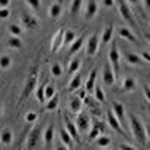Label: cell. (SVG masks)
<instances>
[{
    "instance_id": "obj_29",
    "label": "cell",
    "mask_w": 150,
    "mask_h": 150,
    "mask_svg": "<svg viewBox=\"0 0 150 150\" xmlns=\"http://www.w3.org/2000/svg\"><path fill=\"white\" fill-rule=\"evenodd\" d=\"M75 39H77V35L72 30H65V35H63V45H71Z\"/></svg>"
},
{
    "instance_id": "obj_44",
    "label": "cell",
    "mask_w": 150,
    "mask_h": 150,
    "mask_svg": "<svg viewBox=\"0 0 150 150\" xmlns=\"http://www.w3.org/2000/svg\"><path fill=\"white\" fill-rule=\"evenodd\" d=\"M102 5L105 8H111L112 5H114V0H102Z\"/></svg>"
},
{
    "instance_id": "obj_19",
    "label": "cell",
    "mask_w": 150,
    "mask_h": 150,
    "mask_svg": "<svg viewBox=\"0 0 150 150\" xmlns=\"http://www.w3.org/2000/svg\"><path fill=\"white\" fill-rule=\"evenodd\" d=\"M96 75H98V71L96 69H92L90 74H89V78L86 81V90L92 93L95 90V83H96Z\"/></svg>"
},
{
    "instance_id": "obj_18",
    "label": "cell",
    "mask_w": 150,
    "mask_h": 150,
    "mask_svg": "<svg viewBox=\"0 0 150 150\" xmlns=\"http://www.w3.org/2000/svg\"><path fill=\"white\" fill-rule=\"evenodd\" d=\"M112 33H114V26L112 24H110V26L105 27L104 33H102V38H101V45H107L111 42L112 39Z\"/></svg>"
},
{
    "instance_id": "obj_42",
    "label": "cell",
    "mask_w": 150,
    "mask_h": 150,
    "mask_svg": "<svg viewBox=\"0 0 150 150\" xmlns=\"http://www.w3.org/2000/svg\"><path fill=\"white\" fill-rule=\"evenodd\" d=\"M9 15H11V12H9L8 8H0V18H2V20H6Z\"/></svg>"
},
{
    "instance_id": "obj_22",
    "label": "cell",
    "mask_w": 150,
    "mask_h": 150,
    "mask_svg": "<svg viewBox=\"0 0 150 150\" xmlns=\"http://www.w3.org/2000/svg\"><path fill=\"white\" fill-rule=\"evenodd\" d=\"M125 59L129 65H141L143 63V59L140 54H135V53H126L125 54Z\"/></svg>"
},
{
    "instance_id": "obj_1",
    "label": "cell",
    "mask_w": 150,
    "mask_h": 150,
    "mask_svg": "<svg viewBox=\"0 0 150 150\" xmlns=\"http://www.w3.org/2000/svg\"><path fill=\"white\" fill-rule=\"evenodd\" d=\"M129 128L132 132V137L138 141L141 146H146L147 141V132H146V126L143 125L141 119L138 116H131L129 117Z\"/></svg>"
},
{
    "instance_id": "obj_23",
    "label": "cell",
    "mask_w": 150,
    "mask_h": 150,
    "mask_svg": "<svg viewBox=\"0 0 150 150\" xmlns=\"http://www.w3.org/2000/svg\"><path fill=\"white\" fill-rule=\"evenodd\" d=\"M135 87H137V81L132 77H126L125 81H123V84H122L123 92H132V90H135Z\"/></svg>"
},
{
    "instance_id": "obj_20",
    "label": "cell",
    "mask_w": 150,
    "mask_h": 150,
    "mask_svg": "<svg viewBox=\"0 0 150 150\" xmlns=\"http://www.w3.org/2000/svg\"><path fill=\"white\" fill-rule=\"evenodd\" d=\"M62 11H63V8H62L60 3H53L51 6L48 8V15H50V18L57 20L62 15Z\"/></svg>"
},
{
    "instance_id": "obj_46",
    "label": "cell",
    "mask_w": 150,
    "mask_h": 150,
    "mask_svg": "<svg viewBox=\"0 0 150 150\" xmlns=\"http://www.w3.org/2000/svg\"><path fill=\"white\" fill-rule=\"evenodd\" d=\"M140 56H141V59H143V60H147V62H150V54H149V53H146V51H141V54H140Z\"/></svg>"
},
{
    "instance_id": "obj_36",
    "label": "cell",
    "mask_w": 150,
    "mask_h": 150,
    "mask_svg": "<svg viewBox=\"0 0 150 150\" xmlns=\"http://www.w3.org/2000/svg\"><path fill=\"white\" fill-rule=\"evenodd\" d=\"M96 143H98L99 147H107V146L111 144V138L107 137V135H101V137H98V138H96Z\"/></svg>"
},
{
    "instance_id": "obj_24",
    "label": "cell",
    "mask_w": 150,
    "mask_h": 150,
    "mask_svg": "<svg viewBox=\"0 0 150 150\" xmlns=\"http://www.w3.org/2000/svg\"><path fill=\"white\" fill-rule=\"evenodd\" d=\"M119 35L123 38V39H126V41H129V42H137V38H135V35H134V33H132L128 27H120Z\"/></svg>"
},
{
    "instance_id": "obj_49",
    "label": "cell",
    "mask_w": 150,
    "mask_h": 150,
    "mask_svg": "<svg viewBox=\"0 0 150 150\" xmlns=\"http://www.w3.org/2000/svg\"><path fill=\"white\" fill-rule=\"evenodd\" d=\"M128 2H129L131 5H135V6H137L138 3H141V0H128Z\"/></svg>"
},
{
    "instance_id": "obj_8",
    "label": "cell",
    "mask_w": 150,
    "mask_h": 150,
    "mask_svg": "<svg viewBox=\"0 0 150 150\" xmlns=\"http://www.w3.org/2000/svg\"><path fill=\"white\" fill-rule=\"evenodd\" d=\"M39 135H41V125H36L32 128V131L27 135V147L33 149L36 147V144L39 143Z\"/></svg>"
},
{
    "instance_id": "obj_10",
    "label": "cell",
    "mask_w": 150,
    "mask_h": 150,
    "mask_svg": "<svg viewBox=\"0 0 150 150\" xmlns=\"http://www.w3.org/2000/svg\"><path fill=\"white\" fill-rule=\"evenodd\" d=\"M20 18H21L23 26L27 27V29H36L38 26H39V20L32 14H21Z\"/></svg>"
},
{
    "instance_id": "obj_39",
    "label": "cell",
    "mask_w": 150,
    "mask_h": 150,
    "mask_svg": "<svg viewBox=\"0 0 150 150\" xmlns=\"http://www.w3.org/2000/svg\"><path fill=\"white\" fill-rule=\"evenodd\" d=\"M54 95H56V89H54V86H53V84H47V87H45V101L51 99Z\"/></svg>"
},
{
    "instance_id": "obj_17",
    "label": "cell",
    "mask_w": 150,
    "mask_h": 150,
    "mask_svg": "<svg viewBox=\"0 0 150 150\" xmlns=\"http://www.w3.org/2000/svg\"><path fill=\"white\" fill-rule=\"evenodd\" d=\"M81 83H83V78H81L80 74L72 75V80L69 81V86H68V92H75V90H78L80 87H81Z\"/></svg>"
},
{
    "instance_id": "obj_4",
    "label": "cell",
    "mask_w": 150,
    "mask_h": 150,
    "mask_svg": "<svg viewBox=\"0 0 150 150\" xmlns=\"http://www.w3.org/2000/svg\"><path fill=\"white\" fill-rule=\"evenodd\" d=\"M117 8H119V12H120V17H122L125 21L129 23L132 27L137 26V23H135V20H134V17H132V11L129 9V5L125 2V0H117Z\"/></svg>"
},
{
    "instance_id": "obj_9",
    "label": "cell",
    "mask_w": 150,
    "mask_h": 150,
    "mask_svg": "<svg viewBox=\"0 0 150 150\" xmlns=\"http://www.w3.org/2000/svg\"><path fill=\"white\" fill-rule=\"evenodd\" d=\"M111 111L114 112V116L117 117V120L120 122V125H123L125 123V120H126V111H125V107H123V104H120V102H117V101H114L111 104Z\"/></svg>"
},
{
    "instance_id": "obj_13",
    "label": "cell",
    "mask_w": 150,
    "mask_h": 150,
    "mask_svg": "<svg viewBox=\"0 0 150 150\" xmlns=\"http://www.w3.org/2000/svg\"><path fill=\"white\" fill-rule=\"evenodd\" d=\"M63 35H65V30L63 29L57 30V33L54 35L53 41H51V51L53 53H57L59 50L63 47Z\"/></svg>"
},
{
    "instance_id": "obj_30",
    "label": "cell",
    "mask_w": 150,
    "mask_h": 150,
    "mask_svg": "<svg viewBox=\"0 0 150 150\" xmlns=\"http://www.w3.org/2000/svg\"><path fill=\"white\" fill-rule=\"evenodd\" d=\"M57 105H59V95L56 93L51 99H48V101H47L45 108H47L48 111H53V110H56V108H57Z\"/></svg>"
},
{
    "instance_id": "obj_5",
    "label": "cell",
    "mask_w": 150,
    "mask_h": 150,
    "mask_svg": "<svg viewBox=\"0 0 150 150\" xmlns=\"http://www.w3.org/2000/svg\"><path fill=\"white\" fill-rule=\"evenodd\" d=\"M90 116L89 114H84V112H78V117L77 120H75V125H77V128H78V132L81 134H86L87 131L90 129Z\"/></svg>"
},
{
    "instance_id": "obj_41",
    "label": "cell",
    "mask_w": 150,
    "mask_h": 150,
    "mask_svg": "<svg viewBox=\"0 0 150 150\" xmlns=\"http://www.w3.org/2000/svg\"><path fill=\"white\" fill-rule=\"evenodd\" d=\"M36 120H38V114H36L35 111H29L27 114H26V122L27 123H35Z\"/></svg>"
},
{
    "instance_id": "obj_12",
    "label": "cell",
    "mask_w": 150,
    "mask_h": 150,
    "mask_svg": "<svg viewBox=\"0 0 150 150\" xmlns=\"http://www.w3.org/2000/svg\"><path fill=\"white\" fill-rule=\"evenodd\" d=\"M96 12H98V3H96V0H87L86 8H84V18L86 20L95 18Z\"/></svg>"
},
{
    "instance_id": "obj_27",
    "label": "cell",
    "mask_w": 150,
    "mask_h": 150,
    "mask_svg": "<svg viewBox=\"0 0 150 150\" xmlns=\"http://www.w3.org/2000/svg\"><path fill=\"white\" fill-rule=\"evenodd\" d=\"M53 138H54V126L53 125H50V126H47L45 132H44V141L47 146H50L53 143Z\"/></svg>"
},
{
    "instance_id": "obj_31",
    "label": "cell",
    "mask_w": 150,
    "mask_h": 150,
    "mask_svg": "<svg viewBox=\"0 0 150 150\" xmlns=\"http://www.w3.org/2000/svg\"><path fill=\"white\" fill-rule=\"evenodd\" d=\"M8 45L9 48H14V50H20L23 47V42L18 36H11V39L8 41Z\"/></svg>"
},
{
    "instance_id": "obj_32",
    "label": "cell",
    "mask_w": 150,
    "mask_h": 150,
    "mask_svg": "<svg viewBox=\"0 0 150 150\" xmlns=\"http://www.w3.org/2000/svg\"><path fill=\"white\" fill-rule=\"evenodd\" d=\"M60 141L63 143L65 146H68V147L72 144V138H71V135H69V132L66 129H62L60 131Z\"/></svg>"
},
{
    "instance_id": "obj_47",
    "label": "cell",
    "mask_w": 150,
    "mask_h": 150,
    "mask_svg": "<svg viewBox=\"0 0 150 150\" xmlns=\"http://www.w3.org/2000/svg\"><path fill=\"white\" fill-rule=\"evenodd\" d=\"M11 3V0H0V8H8Z\"/></svg>"
},
{
    "instance_id": "obj_50",
    "label": "cell",
    "mask_w": 150,
    "mask_h": 150,
    "mask_svg": "<svg viewBox=\"0 0 150 150\" xmlns=\"http://www.w3.org/2000/svg\"><path fill=\"white\" fill-rule=\"evenodd\" d=\"M144 5H146L147 9H150V0H144Z\"/></svg>"
},
{
    "instance_id": "obj_35",
    "label": "cell",
    "mask_w": 150,
    "mask_h": 150,
    "mask_svg": "<svg viewBox=\"0 0 150 150\" xmlns=\"http://www.w3.org/2000/svg\"><path fill=\"white\" fill-rule=\"evenodd\" d=\"M83 6V0H72L71 2V14H78L80 9Z\"/></svg>"
},
{
    "instance_id": "obj_21",
    "label": "cell",
    "mask_w": 150,
    "mask_h": 150,
    "mask_svg": "<svg viewBox=\"0 0 150 150\" xmlns=\"http://www.w3.org/2000/svg\"><path fill=\"white\" fill-rule=\"evenodd\" d=\"M12 140H14V134H12L11 129H3L2 132H0V141H2V144L5 146H9L12 143Z\"/></svg>"
},
{
    "instance_id": "obj_11",
    "label": "cell",
    "mask_w": 150,
    "mask_h": 150,
    "mask_svg": "<svg viewBox=\"0 0 150 150\" xmlns=\"http://www.w3.org/2000/svg\"><path fill=\"white\" fill-rule=\"evenodd\" d=\"M102 78H104V83H105L107 86H112V84L116 83V75H114V72H112V69H111L110 62H108V63H105V66H104Z\"/></svg>"
},
{
    "instance_id": "obj_52",
    "label": "cell",
    "mask_w": 150,
    "mask_h": 150,
    "mask_svg": "<svg viewBox=\"0 0 150 150\" xmlns=\"http://www.w3.org/2000/svg\"><path fill=\"white\" fill-rule=\"evenodd\" d=\"M0 116H2V105H0Z\"/></svg>"
},
{
    "instance_id": "obj_15",
    "label": "cell",
    "mask_w": 150,
    "mask_h": 150,
    "mask_svg": "<svg viewBox=\"0 0 150 150\" xmlns=\"http://www.w3.org/2000/svg\"><path fill=\"white\" fill-rule=\"evenodd\" d=\"M92 129H90V134H89V141H95L98 137H101V134L104 132V125L101 122H95L92 125Z\"/></svg>"
},
{
    "instance_id": "obj_48",
    "label": "cell",
    "mask_w": 150,
    "mask_h": 150,
    "mask_svg": "<svg viewBox=\"0 0 150 150\" xmlns=\"http://www.w3.org/2000/svg\"><path fill=\"white\" fill-rule=\"evenodd\" d=\"M56 150H69V147H68V146H65L63 143H62V144H59V146L56 147Z\"/></svg>"
},
{
    "instance_id": "obj_25",
    "label": "cell",
    "mask_w": 150,
    "mask_h": 150,
    "mask_svg": "<svg viewBox=\"0 0 150 150\" xmlns=\"http://www.w3.org/2000/svg\"><path fill=\"white\" fill-rule=\"evenodd\" d=\"M45 87H47V81L38 84L36 89H35L36 90V98H38L39 102H45Z\"/></svg>"
},
{
    "instance_id": "obj_33",
    "label": "cell",
    "mask_w": 150,
    "mask_h": 150,
    "mask_svg": "<svg viewBox=\"0 0 150 150\" xmlns=\"http://www.w3.org/2000/svg\"><path fill=\"white\" fill-rule=\"evenodd\" d=\"M93 93H95V99H96V101H99V102H104V101H105V93H104V90H102V87L95 86Z\"/></svg>"
},
{
    "instance_id": "obj_2",
    "label": "cell",
    "mask_w": 150,
    "mask_h": 150,
    "mask_svg": "<svg viewBox=\"0 0 150 150\" xmlns=\"http://www.w3.org/2000/svg\"><path fill=\"white\" fill-rule=\"evenodd\" d=\"M36 86H38V69L33 68L30 71V74L27 75V78H26V83H24V87H23V92L20 95V104H23L24 99H27L32 92L36 89Z\"/></svg>"
},
{
    "instance_id": "obj_28",
    "label": "cell",
    "mask_w": 150,
    "mask_h": 150,
    "mask_svg": "<svg viewBox=\"0 0 150 150\" xmlns=\"http://www.w3.org/2000/svg\"><path fill=\"white\" fill-rule=\"evenodd\" d=\"M69 108L72 112H81V108H83V101H81V98H74L71 104H69Z\"/></svg>"
},
{
    "instance_id": "obj_43",
    "label": "cell",
    "mask_w": 150,
    "mask_h": 150,
    "mask_svg": "<svg viewBox=\"0 0 150 150\" xmlns=\"http://www.w3.org/2000/svg\"><path fill=\"white\" fill-rule=\"evenodd\" d=\"M120 150H137L134 146H131V144H122L120 146Z\"/></svg>"
},
{
    "instance_id": "obj_3",
    "label": "cell",
    "mask_w": 150,
    "mask_h": 150,
    "mask_svg": "<svg viewBox=\"0 0 150 150\" xmlns=\"http://www.w3.org/2000/svg\"><path fill=\"white\" fill-rule=\"evenodd\" d=\"M108 62L111 65V69L114 72L116 78L119 75V68H120V51H119V47L116 41H111V48L108 50Z\"/></svg>"
},
{
    "instance_id": "obj_7",
    "label": "cell",
    "mask_w": 150,
    "mask_h": 150,
    "mask_svg": "<svg viewBox=\"0 0 150 150\" xmlns=\"http://www.w3.org/2000/svg\"><path fill=\"white\" fill-rule=\"evenodd\" d=\"M98 48H99V38L96 33L90 35L89 39H87V45H86V53L89 57H95L98 53Z\"/></svg>"
},
{
    "instance_id": "obj_53",
    "label": "cell",
    "mask_w": 150,
    "mask_h": 150,
    "mask_svg": "<svg viewBox=\"0 0 150 150\" xmlns=\"http://www.w3.org/2000/svg\"><path fill=\"white\" fill-rule=\"evenodd\" d=\"M149 41H150V36H149Z\"/></svg>"
},
{
    "instance_id": "obj_34",
    "label": "cell",
    "mask_w": 150,
    "mask_h": 150,
    "mask_svg": "<svg viewBox=\"0 0 150 150\" xmlns=\"http://www.w3.org/2000/svg\"><path fill=\"white\" fill-rule=\"evenodd\" d=\"M11 65H12V60H11L9 56L3 54L2 57H0V69H9Z\"/></svg>"
},
{
    "instance_id": "obj_45",
    "label": "cell",
    "mask_w": 150,
    "mask_h": 150,
    "mask_svg": "<svg viewBox=\"0 0 150 150\" xmlns=\"http://www.w3.org/2000/svg\"><path fill=\"white\" fill-rule=\"evenodd\" d=\"M144 96L147 98V101L150 102V86H146L144 87Z\"/></svg>"
},
{
    "instance_id": "obj_40",
    "label": "cell",
    "mask_w": 150,
    "mask_h": 150,
    "mask_svg": "<svg viewBox=\"0 0 150 150\" xmlns=\"http://www.w3.org/2000/svg\"><path fill=\"white\" fill-rule=\"evenodd\" d=\"M26 3L33 9V11H38L41 8V0H26Z\"/></svg>"
},
{
    "instance_id": "obj_54",
    "label": "cell",
    "mask_w": 150,
    "mask_h": 150,
    "mask_svg": "<svg viewBox=\"0 0 150 150\" xmlns=\"http://www.w3.org/2000/svg\"><path fill=\"white\" fill-rule=\"evenodd\" d=\"M149 111H150V107H149Z\"/></svg>"
},
{
    "instance_id": "obj_14",
    "label": "cell",
    "mask_w": 150,
    "mask_h": 150,
    "mask_svg": "<svg viewBox=\"0 0 150 150\" xmlns=\"http://www.w3.org/2000/svg\"><path fill=\"white\" fill-rule=\"evenodd\" d=\"M107 123H108V126H111V129H114L119 134H123L122 125H120V122L117 120V117L114 116V112H112V111H108L107 112Z\"/></svg>"
},
{
    "instance_id": "obj_16",
    "label": "cell",
    "mask_w": 150,
    "mask_h": 150,
    "mask_svg": "<svg viewBox=\"0 0 150 150\" xmlns=\"http://www.w3.org/2000/svg\"><path fill=\"white\" fill-rule=\"evenodd\" d=\"M84 38H86V33L77 36V39H75V41L69 45V53H71V54H75L77 51H80V50H81V47H83V44H84Z\"/></svg>"
},
{
    "instance_id": "obj_51",
    "label": "cell",
    "mask_w": 150,
    "mask_h": 150,
    "mask_svg": "<svg viewBox=\"0 0 150 150\" xmlns=\"http://www.w3.org/2000/svg\"><path fill=\"white\" fill-rule=\"evenodd\" d=\"M146 132H147V135L150 137V128H146Z\"/></svg>"
},
{
    "instance_id": "obj_6",
    "label": "cell",
    "mask_w": 150,
    "mask_h": 150,
    "mask_svg": "<svg viewBox=\"0 0 150 150\" xmlns=\"http://www.w3.org/2000/svg\"><path fill=\"white\" fill-rule=\"evenodd\" d=\"M65 129L69 132V135H71V138H72V141H75L77 144H80L81 143V138H80V132H78V128H77V125H75V122H72L68 116L65 117Z\"/></svg>"
},
{
    "instance_id": "obj_37",
    "label": "cell",
    "mask_w": 150,
    "mask_h": 150,
    "mask_svg": "<svg viewBox=\"0 0 150 150\" xmlns=\"http://www.w3.org/2000/svg\"><path fill=\"white\" fill-rule=\"evenodd\" d=\"M50 71H51V75H53V77H60V75L62 74H63V68H62V65L60 63H53L51 65V69H50Z\"/></svg>"
},
{
    "instance_id": "obj_26",
    "label": "cell",
    "mask_w": 150,
    "mask_h": 150,
    "mask_svg": "<svg viewBox=\"0 0 150 150\" xmlns=\"http://www.w3.org/2000/svg\"><path fill=\"white\" fill-rule=\"evenodd\" d=\"M80 66H81V60L80 59H72L69 62V66H68V74L69 75H75L78 72Z\"/></svg>"
},
{
    "instance_id": "obj_38",
    "label": "cell",
    "mask_w": 150,
    "mask_h": 150,
    "mask_svg": "<svg viewBox=\"0 0 150 150\" xmlns=\"http://www.w3.org/2000/svg\"><path fill=\"white\" fill-rule=\"evenodd\" d=\"M9 33L12 35V36H21V33H23V27L21 26H17V24H11L9 26Z\"/></svg>"
}]
</instances>
